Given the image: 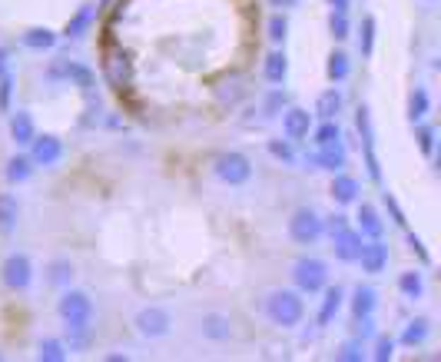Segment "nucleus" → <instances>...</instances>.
<instances>
[{"label":"nucleus","mask_w":441,"mask_h":362,"mask_svg":"<svg viewBox=\"0 0 441 362\" xmlns=\"http://www.w3.org/2000/svg\"><path fill=\"white\" fill-rule=\"evenodd\" d=\"M315 143H319V146H332V143H339V127H335L332 120L325 123V127H319V133H315Z\"/></svg>","instance_id":"nucleus-31"},{"label":"nucleus","mask_w":441,"mask_h":362,"mask_svg":"<svg viewBox=\"0 0 441 362\" xmlns=\"http://www.w3.org/2000/svg\"><path fill=\"white\" fill-rule=\"evenodd\" d=\"M339 110H342V93L339 90H325L322 97H319V103H315V113L325 117V120H332Z\"/></svg>","instance_id":"nucleus-17"},{"label":"nucleus","mask_w":441,"mask_h":362,"mask_svg":"<svg viewBox=\"0 0 441 362\" xmlns=\"http://www.w3.org/2000/svg\"><path fill=\"white\" fill-rule=\"evenodd\" d=\"M375 359H378V362L392 359V339H378V346H375Z\"/></svg>","instance_id":"nucleus-43"},{"label":"nucleus","mask_w":441,"mask_h":362,"mask_svg":"<svg viewBox=\"0 0 441 362\" xmlns=\"http://www.w3.org/2000/svg\"><path fill=\"white\" fill-rule=\"evenodd\" d=\"M269 150H272V156H279V160H286V163H292V160H295L289 146H286V143H279V140L269 143Z\"/></svg>","instance_id":"nucleus-42"},{"label":"nucleus","mask_w":441,"mask_h":362,"mask_svg":"<svg viewBox=\"0 0 441 362\" xmlns=\"http://www.w3.org/2000/svg\"><path fill=\"white\" fill-rule=\"evenodd\" d=\"M11 90H13V80L4 77V80H0V110H7V107H11Z\"/></svg>","instance_id":"nucleus-41"},{"label":"nucleus","mask_w":441,"mask_h":362,"mask_svg":"<svg viewBox=\"0 0 441 362\" xmlns=\"http://www.w3.org/2000/svg\"><path fill=\"white\" fill-rule=\"evenodd\" d=\"M358 130H362V140H365V150H372V143H375V133H372V120H368V110H365V107L358 110Z\"/></svg>","instance_id":"nucleus-33"},{"label":"nucleus","mask_w":441,"mask_h":362,"mask_svg":"<svg viewBox=\"0 0 441 362\" xmlns=\"http://www.w3.org/2000/svg\"><path fill=\"white\" fill-rule=\"evenodd\" d=\"M399 286H401V293H405V296H418V293H421V276L418 273H405L399 279Z\"/></svg>","instance_id":"nucleus-34"},{"label":"nucleus","mask_w":441,"mask_h":362,"mask_svg":"<svg viewBox=\"0 0 441 362\" xmlns=\"http://www.w3.org/2000/svg\"><path fill=\"white\" fill-rule=\"evenodd\" d=\"M70 276H74V266H70V263H64V259L50 263V283L64 286V283H70Z\"/></svg>","instance_id":"nucleus-28"},{"label":"nucleus","mask_w":441,"mask_h":362,"mask_svg":"<svg viewBox=\"0 0 441 362\" xmlns=\"http://www.w3.org/2000/svg\"><path fill=\"white\" fill-rule=\"evenodd\" d=\"M292 276H295V286L302 293H319L325 286V279H329V269H325L322 259H299Z\"/></svg>","instance_id":"nucleus-4"},{"label":"nucleus","mask_w":441,"mask_h":362,"mask_svg":"<svg viewBox=\"0 0 441 362\" xmlns=\"http://www.w3.org/2000/svg\"><path fill=\"white\" fill-rule=\"evenodd\" d=\"M332 33L342 40V37H348V21H345V13L342 11H335L332 13Z\"/></svg>","instance_id":"nucleus-38"},{"label":"nucleus","mask_w":441,"mask_h":362,"mask_svg":"<svg viewBox=\"0 0 441 362\" xmlns=\"http://www.w3.org/2000/svg\"><path fill=\"white\" fill-rule=\"evenodd\" d=\"M418 143H421V153H431V150H435V130L421 127V130H418Z\"/></svg>","instance_id":"nucleus-39"},{"label":"nucleus","mask_w":441,"mask_h":362,"mask_svg":"<svg viewBox=\"0 0 441 362\" xmlns=\"http://www.w3.org/2000/svg\"><path fill=\"white\" fill-rule=\"evenodd\" d=\"M90 17H93V11H90V7H83V11H80V13L74 17V21H70L66 33H70V37H80V33H83V27L90 23Z\"/></svg>","instance_id":"nucleus-35"},{"label":"nucleus","mask_w":441,"mask_h":362,"mask_svg":"<svg viewBox=\"0 0 441 362\" xmlns=\"http://www.w3.org/2000/svg\"><path fill=\"white\" fill-rule=\"evenodd\" d=\"M30 173H33V166L23 156H13L11 163H7V180L11 183H23V180H30Z\"/></svg>","instance_id":"nucleus-24"},{"label":"nucleus","mask_w":441,"mask_h":362,"mask_svg":"<svg viewBox=\"0 0 441 362\" xmlns=\"http://www.w3.org/2000/svg\"><path fill=\"white\" fill-rule=\"evenodd\" d=\"M428 113V93L421 87H415V93H411V100H408V117H411V123L415 120H421Z\"/></svg>","instance_id":"nucleus-26"},{"label":"nucleus","mask_w":441,"mask_h":362,"mask_svg":"<svg viewBox=\"0 0 441 362\" xmlns=\"http://www.w3.org/2000/svg\"><path fill=\"white\" fill-rule=\"evenodd\" d=\"M4 66H7V50H0V77H4Z\"/></svg>","instance_id":"nucleus-48"},{"label":"nucleus","mask_w":441,"mask_h":362,"mask_svg":"<svg viewBox=\"0 0 441 362\" xmlns=\"http://www.w3.org/2000/svg\"><path fill=\"white\" fill-rule=\"evenodd\" d=\"M229 332H233V326H229L226 316H219V313H209V316H203V336H206V339L223 342V339H229Z\"/></svg>","instance_id":"nucleus-13"},{"label":"nucleus","mask_w":441,"mask_h":362,"mask_svg":"<svg viewBox=\"0 0 441 362\" xmlns=\"http://www.w3.org/2000/svg\"><path fill=\"white\" fill-rule=\"evenodd\" d=\"M339 359H345V362L362 359V342H358V339H348L342 349H339Z\"/></svg>","instance_id":"nucleus-37"},{"label":"nucleus","mask_w":441,"mask_h":362,"mask_svg":"<svg viewBox=\"0 0 441 362\" xmlns=\"http://www.w3.org/2000/svg\"><path fill=\"white\" fill-rule=\"evenodd\" d=\"M136 326H140L143 336H163V332L170 329V313H166V309H156V306L143 309L140 316H136Z\"/></svg>","instance_id":"nucleus-8"},{"label":"nucleus","mask_w":441,"mask_h":362,"mask_svg":"<svg viewBox=\"0 0 441 362\" xmlns=\"http://www.w3.org/2000/svg\"><path fill=\"white\" fill-rule=\"evenodd\" d=\"M358 259H362V269H365V273H382L385 263H388V246H385V243H378V240L362 243Z\"/></svg>","instance_id":"nucleus-7"},{"label":"nucleus","mask_w":441,"mask_h":362,"mask_svg":"<svg viewBox=\"0 0 441 362\" xmlns=\"http://www.w3.org/2000/svg\"><path fill=\"white\" fill-rule=\"evenodd\" d=\"M372 44H375V21L372 17H365V23H362V54H372Z\"/></svg>","instance_id":"nucleus-36"},{"label":"nucleus","mask_w":441,"mask_h":362,"mask_svg":"<svg viewBox=\"0 0 441 362\" xmlns=\"http://www.w3.org/2000/svg\"><path fill=\"white\" fill-rule=\"evenodd\" d=\"M358 193V183L352 180V176H335V183H332V197L339 199V203H352Z\"/></svg>","instance_id":"nucleus-22"},{"label":"nucleus","mask_w":441,"mask_h":362,"mask_svg":"<svg viewBox=\"0 0 441 362\" xmlns=\"http://www.w3.org/2000/svg\"><path fill=\"white\" fill-rule=\"evenodd\" d=\"M54 40H57V37L50 30H30L27 37H23V44L37 47V50H40V47H54Z\"/></svg>","instance_id":"nucleus-29"},{"label":"nucleus","mask_w":441,"mask_h":362,"mask_svg":"<svg viewBox=\"0 0 441 362\" xmlns=\"http://www.w3.org/2000/svg\"><path fill=\"white\" fill-rule=\"evenodd\" d=\"M11 133L17 143H33V120L30 113H17L11 120Z\"/></svg>","instance_id":"nucleus-20"},{"label":"nucleus","mask_w":441,"mask_h":362,"mask_svg":"<svg viewBox=\"0 0 441 362\" xmlns=\"http://www.w3.org/2000/svg\"><path fill=\"white\" fill-rule=\"evenodd\" d=\"M286 54H269L266 57V77L272 80V83H282L286 80Z\"/></svg>","instance_id":"nucleus-25"},{"label":"nucleus","mask_w":441,"mask_h":362,"mask_svg":"<svg viewBox=\"0 0 441 362\" xmlns=\"http://www.w3.org/2000/svg\"><path fill=\"white\" fill-rule=\"evenodd\" d=\"M329 77H332V80H345V77H348V57H345V54L332 57V64H329Z\"/></svg>","instance_id":"nucleus-32"},{"label":"nucleus","mask_w":441,"mask_h":362,"mask_svg":"<svg viewBox=\"0 0 441 362\" xmlns=\"http://www.w3.org/2000/svg\"><path fill=\"white\" fill-rule=\"evenodd\" d=\"M332 7H335V11H348V0H332Z\"/></svg>","instance_id":"nucleus-47"},{"label":"nucleus","mask_w":441,"mask_h":362,"mask_svg":"<svg viewBox=\"0 0 441 362\" xmlns=\"http://www.w3.org/2000/svg\"><path fill=\"white\" fill-rule=\"evenodd\" d=\"M345 226H348V223H345V216H335V220L329 223V233L335 236V233H339V230H345Z\"/></svg>","instance_id":"nucleus-46"},{"label":"nucleus","mask_w":441,"mask_h":362,"mask_svg":"<svg viewBox=\"0 0 441 362\" xmlns=\"http://www.w3.org/2000/svg\"><path fill=\"white\" fill-rule=\"evenodd\" d=\"M17 213H20V209H17V199L4 193V197H0V233H11L13 226H17Z\"/></svg>","instance_id":"nucleus-18"},{"label":"nucleus","mask_w":441,"mask_h":362,"mask_svg":"<svg viewBox=\"0 0 441 362\" xmlns=\"http://www.w3.org/2000/svg\"><path fill=\"white\" fill-rule=\"evenodd\" d=\"M60 160V140H54V136H33V163H43L50 166Z\"/></svg>","instance_id":"nucleus-11"},{"label":"nucleus","mask_w":441,"mask_h":362,"mask_svg":"<svg viewBox=\"0 0 441 362\" xmlns=\"http://www.w3.org/2000/svg\"><path fill=\"white\" fill-rule=\"evenodd\" d=\"M90 313H93V306H90L86 293H66V296L60 299V316H64L66 322H74V319H90Z\"/></svg>","instance_id":"nucleus-9"},{"label":"nucleus","mask_w":441,"mask_h":362,"mask_svg":"<svg viewBox=\"0 0 441 362\" xmlns=\"http://www.w3.org/2000/svg\"><path fill=\"white\" fill-rule=\"evenodd\" d=\"M4 283L11 286V289H27V286H30V259H27L23 252L7 256V263H4Z\"/></svg>","instance_id":"nucleus-6"},{"label":"nucleus","mask_w":441,"mask_h":362,"mask_svg":"<svg viewBox=\"0 0 441 362\" xmlns=\"http://www.w3.org/2000/svg\"><path fill=\"white\" fill-rule=\"evenodd\" d=\"M66 352H64V346H60V342L57 339H43L40 342V359H50V362H60L64 359Z\"/></svg>","instance_id":"nucleus-30"},{"label":"nucleus","mask_w":441,"mask_h":362,"mask_svg":"<svg viewBox=\"0 0 441 362\" xmlns=\"http://www.w3.org/2000/svg\"><path fill=\"white\" fill-rule=\"evenodd\" d=\"M282 103H286V97H282V93H272V97L266 100V113H276Z\"/></svg>","instance_id":"nucleus-45"},{"label":"nucleus","mask_w":441,"mask_h":362,"mask_svg":"<svg viewBox=\"0 0 441 362\" xmlns=\"http://www.w3.org/2000/svg\"><path fill=\"white\" fill-rule=\"evenodd\" d=\"M54 74L57 77H74L80 87H90V83H93V74H90L86 66H76V64H57Z\"/></svg>","instance_id":"nucleus-21"},{"label":"nucleus","mask_w":441,"mask_h":362,"mask_svg":"<svg viewBox=\"0 0 441 362\" xmlns=\"http://www.w3.org/2000/svg\"><path fill=\"white\" fill-rule=\"evenodd\" d=\"M358 226H362V233H365V236H372V240H378V236H382V220H378V213L372 206L358 209Z\"/></svg>","instance_id":"nucleus-19"},{"label":"nucleus","mask_w":441,"mask_h":362,"mask_svg":"<svg viewBox=\"0 0 441 362\" xmlns=\"http://www.w3.org/2000/svg\"><path fill=\"white\" fill-rule=\"evenodd\" d=\"M295 0H272V7H292Z\"/></svg>","instance_id":"nucleus-49"},{"label":"nucleus","mask_w":441,"mask_h":362,"mask_svg":"<svg viewBox=\"0 0 441 362\" xmlns=\"http://www.w3.org/2000/svg\"><path fill=\"white\" fill-rule=\"evenodd\" d=\"M372 309H375V289H368V286H358L355 296H352V313H355V319L372 316Z\"/></svg>","instance_id":"nucleus-15"},{"label":"nucleus","mask_w":441,"mask_h":362,"mask_svg":"<svg viewBox=\"0 0 441 362\" xmlns=\"http://www.w3.org/2000/svg\"><path fill=\"white\" fill-rule=\"evenodd\" d=\"M332 243H335V256H339V259H345V263L358 259V250H362V236H358V233H352L345 226V230H339L332 236Z\"/></svg>","instance_id":"nucleus-10"},{"label":"nucleus","mask_w":441,"mask_h":362,"mask_svg":"<svg viewBox=\"0 0 441 362\" xmlns=\"http://www.w3.org/2000/svg\"><path fill=\"white\" fill-rule=\"evenodd\" d=\"M425 336H428V322H425V319H415L408 329H405L401 342H405V346H418V342L425 339Z\"/></svg>","instance_id":"nucleus-27"},{"label":"nucleus","mask_w":441,"mask_h":362,"mask_svg":"<svg viewBox=\"0 0 441 362\" xmlns=\"http://www.w3.org/2000/svg\"><path fill=\"white\" fill-rule=\"evenodd\" d=\"M266 309H269L272 322H279V326H295L302 319V313H305L299 293H292V289H276L269 296V303H266Z\"/></svg>","instance_id":"nucleus-1"},{"label":"nucleus","mask_w":441,"mask_h":362,"mask_svg":"<svg viewBox=\"0 0 441 362\" xmlns=\"http://www.w3.org/2000/svg\"><path fill=\"white\" fill-rule=\"evenodd\" d=\"M312 163L319 166V170H342L345 166V150L339 146V143H332V146H322V153L312 156Z\"/></svg>","instance_id":"nucleus-14"},{"label":"nucleus","mask_w":441,"mask_h":362,"mask_svg":"<svg viewBox=\"0 0 441 362\" xmlns=\"http://www.w3.org/2000/svg\"><path fill=\"white\" fill-rule=\"evenodd\" d=\"M103 74L107 80L113 83L117 90H123L133 80V64H129L127 54H119V50H107V60H103Z\"/></svg>","instance_id":"nucleus-5"},{"label":"nucleus","mask_w":441,"mask_h":362,"mask_svg":"<svg viewBox=\"0 0 441 362\" xmlns=\"http://www.w3.org/2000/svg\"><path fill=\"white\" fill-rule=\"evenodd\" d=\"M339 306H342V293H339V289H329L322 299V309H319V326H329L332 316L339 313Z\"/></svg>","instance_id":"nucleus-23"},{"label":"nucleus","mask_w":441,"mask_h":362,"mask_svg":"<svg viewBox=\"0 0 441 362\" xmlns=\"http://www.w3.org/2000/svg\"><path fill=\"white\" fill-rule=\"evenodd\" d=\"M216 176L229 183V187H239V183H246L249 176H252V166H249V156L242 153H223L216 160Z\"/></svg>","instance_id":"nucleus-2"},{"label":"nucleus","mask_w":441,"mask_h":362,"mask_svg":"<svg viewBox=\"0 0 441 362\" xmlns=\"http://www.w3.org/2000/svg\"><path fill=\"white\" fill-rule=\"evenodd\" d=\"M66 336H70V346L74 349H83L90 346V319H74V322H66Z\"/></svg>","instance_id":"nucleus-16"},{"label":"nucleus","mask_w":441,"mask_h":362,"mask_svg":"<svg viewBox=\"0 0 441 362\" xmlns=\"http://www.w3.org/2000/svg\"><path fill=\"white\" fill-rule=\"evenodd\" d=\"M385 203H388V209H392V216H395V223H399V226H405V213H401V209H399V203H395V199L388 197V193H385Z\"/></svg>","instance_id":"nucleus-44"},{"label":"nucleus","mask_w":441,"mask_h":362,"mask_svg":"<svg viewBox=\"0 0 441 362\" xmlns=\"http://www.w3.org/2000/svg\"><path fill=\"white\" fill-rule=\"evenodd\" d=\"M289 233H292V240L302 243V246L315 243L322 236V220H319V213H312V209H295L292 220H289Z\"/></svg>","instance_id":"nucleus-3"},{"label":"nucleus","mask_w":441,"mask_h":362,"mask_svg":"<svg viewBox=\"0 0 441 362\" xmlns=\"http://www.w3.org/2000/svg\"><path fill=\"white\" fill-rule=\"evenodd\" d=\"M309 127H312V117L305 110L286 113V136H289V140H305V136H309Z\"/></svg>","instance_id":"nucleus-12"},{"label":"nucleus","mask_w":441,"mask_h":362,"mask_svg":"<svg viewBox=\"0 0 441 362\" xmlns=\"http://www.w3.org/2000/svg\"><path fill=\"white\" fill-rule=\"evenodd\" d=\"M286 27H289L286 17H272V21H269V37H272V40H282V37H286Z\"/></svg>","instance_id":"nucleus-40"}]
</instances>
